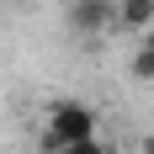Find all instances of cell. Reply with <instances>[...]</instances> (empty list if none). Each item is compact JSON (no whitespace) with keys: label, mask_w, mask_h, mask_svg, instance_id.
Listing matches in <instances>:
<instances>
[{"label":"cell","mask_w":154,"mask_h":154,"mask_svg":"<svg viewBox=\"0 0 154 154\" xmlns=\"http://www.w3.org/2000/svg\"><path fill=\"white\" fill-rule=\"evenodd\" d=\"M96 112L85 106V101H75V96H64V101H53L48 106V128H43V154H59L69 149V143H85L96 138Z\"/></svg>","instance_id":"obj_1"},{"label":"cell","mask_w":154,"mask_h":154,"mask_svg":"<svg viewBox=\"0 0 154 154\" xmlns=\"http://www.w3.org/2000/svg\"><path fill=\"white\" fill-rule=\"evenodd\" d=\"M64 21H69L80 37H96V32L117 27V0H69V5H64Z\"/></svg>","instance_id":"obj_2"},{"label":"cell","mask_w":154,"mask_h":154,"mask_svg":"<svg viewBox=\"0 0 154 154\" xmlns=\"http://www.w3.org/2000/svg\"><path fill=\"white\" fill-rule=\"evenodd\" d=\"M149 21H154V0H117V27L149 32Z\"/></svg>","instance_id":"obj_3"},{"label":"cell","mask_w":154,"mask_h":154,"mask_svg":"<svg viewBox=\"0 0 154 154\" xmlns=\"http://www.w3.org/2000/svg\"><path fill=\"white\" fill-rule=\"evenodd\" d=\"M128 75L138 80V85H154V48H149V43H143L133 59H128Z\"/></svg>","instance_id":"obj_4"},{"label":"cell","mask_w":154,"mask_h":154,"mask_svg":"<svg viewBox=\"0 0 154 154\" xmlns=\"http://www.w3.org/2000/svg\"><path fill=\"white\" fill-rule=\"evenodd\" d=\"M59 154H112L101 138H85V143H69V149H59Z\"/></svg>","instance_id":"obj_5"},{"label":"cell","mask_w":154,"mask_h":154,"mask_svg":"<svg viewBox=\"0 0 154 154\" xmlns=\"http://www.w3.org/2000/svg\"><path fill=\"white\" fill-rule=\"evenodd\" d=\"M138 149H143V154H154V133H143V138H138Z\"/></svg>","instance_id":"obj_6"},{"label":"cell","mask_w":154,"mask_h":154,"mask_svg":"<svg viewBox=\"0 0 154 154\" xmlns=\"http://www.w3.org/2000/svg\"><path fill=\"white\" fill-rule=\"evenodd\" d=\"M143 43H149V48H154V21H149V32H143Z\"/></svg>","instance_id":"obj_7"}]
</instances>
